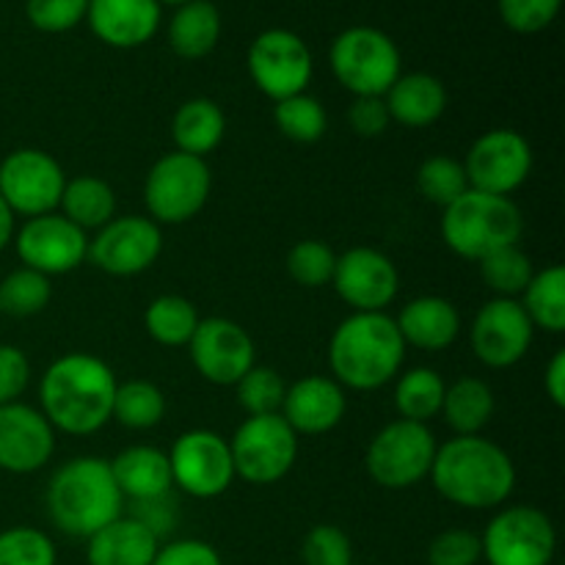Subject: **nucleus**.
Wrapping results in <instances>:
<instances>
[{
  "mask_svg": "<svg viewBox=\"0 0 565 565\" xmlns=\"http://www.w3.org/2000/svg\"><path fill=\"white\" fill-rule=\"evenodd\" d=\"M125 511V497L110 475V463L97 456L70 458L55 469L47 486L50 522L70 539H92Z\"/></svg>",
  "mask_w": 565,
  "mask_h": 565,
  "instance_id": "20e7f679",
  "label": "nucleus"
},
{
  "mask_svg": "<svg viewBox=\"0 0 565 565\" xmlns=\"http://www.w3.org/2000/svg\"><path fill=\"white\" fill-rule=\"evenodd\" d=\"M489 565H550L557 550L552 519L533 505H513L497 513L480 535Z\"/></svg>",
  "mask_w": 565,
  "mask_h": 565,
  "instance_id": "9d476101",
  "label": "nucleus"
},
{
  "mask_svg": "<svg viewBox=\"0 0 565 565\" xmlns=\"http://www.w3.org/2000/svg\"><path fill=\"white\" fill-rule=\"evenodd\" d=\"M331 70L356 97H384L401 77V53L386 33L351 28L331 44Z\"/></svg>",
  "mask_w": 565,
  "mask_h": 565,
  "instance_id": "6e6552de",
  "label": "nucleus"
},
{
  "mask_svg": "<svg viewBox=\"0 0 565 565\" xmlns=\"http://www.w3.org/2000/svg\"><path fill=\"white\" fill-rule=\"evenodd\" d=\"M28 20L44 33H61L75 28L86 17L88 0H28Z\"/></svg>",
  "mask_w": 565,
  "mask_h": 565,
  "instance_id": "c03bdc74",
  "label": "nucleus"
},
{
  "mask_svg": "<svg viewBox=\"0 0 565 565\" xmlns=\"http://www.w3.org/2000/svg\"><path fill=\"white\" fill-rule=\"evenodd\" d=\"M436 439L428 425L395 419L373 436L367 447V472L381 489L403 491L423 483L436 458Z\"/></svg>",
  "mask_w": 565,
  "mask_h": 565,
  "instance_id": "0eeeda50",
  "label": "nucleus"
},
{
  "mask_svg": "<svg viewBox=\"0 0 565 565\" xmlns=\"http://www.w3.org/2000/svg\"><path fill=\"white\" fill-rule=\"evenodd\" d=\"M248 72L259 92L274 103L307 92L312 81V53L292 31H265L248 47Z\"/></svg>",
  "mask_w": 565,
  "mask_h": 565,
  "instance_id": "4468645a",
  "label": "nucleus"
},
{
  "mask_svg": "<svg viewBox=\"0 0 565 565\" xmlns=\"http://www.w3.org/2000/svg\"><path fill=\"white\" fill-rule=\"evenodd\" d=\"M114 370L92 353H66L42 375L39 401L53 428L70 436H92L110 423L116 395Z\"/></svg>",
  "mask_w": 565,
  "mask_h": 565,
  "instance_id": "f257e3e1",
  "label": "nucleus"
},
{
  "mask_svg": "<svg viewBox=\"0 0 565 565\" xmlns=\"http://www.w3.org/2000/svg\"><path fill=\"white\" fill-rule=\"evenodd\" d=\"M130 519H136L138 524L149 530L158 541H163L166 535L174 533L177 527V500L169 494L152 497V500H138L130 502Z\"/></svg>",
  "mask_w": 565,
  "mask_h": 565,
  "instance_id": "49530a36",
  "label": "nucleus"
},
{
  "mask_svg": "<svg viewBox=\"0 0 565 565\" xmlns=\"http://www.w3.org/2000/svg\"><path fill=\"white\" fill-rule=\"evenodd\" d=\"M88 565H152L160 541L136 519L119 516L86 539Z\"/></svg>",
  "mask_w": 565,
  "mask_h": 565,
  "instance_id": "a878e982",
  "label": "nucleus"
},
{
  "mask_svg": "<svg viewBox=\"0 0 565 565\" xmlns=\"http://www.w3.org/2000/svg\"><path fill=\"white\" fill-rule=\"evenodd\" d=\"M463 171L472 191L511 196L516 188L527 182L533 171V149L522 132L511 127H497L472 143Z\"/></svg>",
  "mask_w": 565,
  "mask_h": 565,
  "instance_id": "ddd939ff",
  "label": "nucleus"
},
{
  "mask_svg": "<svg viewBox=\"0 0 565 565\" xmlns=\"http://www.w3.org/2000/svg\"><path fill=\"white\" fill-rule=\"evenodd\" d=\"M226 132V116L213 99H188L177 108L171 119V138L177 143V152L193 154V158H207Z\"/></svg>",
  "mask_w": 565,
  "mask_h": 565,
  "instance_id": "bb28decb",
  "label": "nucleus"
},
{
  "mask_svg": "<svg viewBox=\"0 0 565 565\" xmlns=\"http://www.w3.org/2000/svg\"><path fill=\"white\" fill-rule=\"evenodd\" d=\"M199 320L196 307L182 296H158L143 315L149 337L166 348L188 345Z\"/></svg>",
  "mask_w": 565,
  "mask_h": 565,
  "instance_id": "473e14b6",
  "label": "nucleus"
},
{
  "mask_svg": "<svg viewBox=\"0 0 565 565\" xmlns=\"http://www.w3.org/2000/svg\"><path fill=\"white\" fill-rule=\"evenodd\" d=\"M171 480L180 491L196 500L221 497L235 480L230 441L215 430H188L169 452Z\"/></svg>",
  "mask_w": 565,
  "mask_h": 565,
  "instance_id": "f8f14e48",
  "label": "nucleus"
},
{
  "mask_svg": "<svg viewBox=\"0 0 565 565\" xmlns=\"http://www.w3.org/2000/svg\"><path fill=\"white\" fill-rule=\"evenodd\" d=\"M31 384V362L17 345H0V406L17 403Z\"/></svg>",
  "mask_w": 565,
  "mask_h": 565,
  "instance_id": "de8ad7c7",
  "label": "nucleus"
},
{
  "mask_svg": "<svg viewBox=\"0 0 565 565\" xmlns=\"http://www.w3.org/2000/svg\"><path fill=\"white\" fill-rule=\"evenodd\" d=\"M163 252V232L152 218L121 215L110 218L94 241H88L86 257L110 276H136L158 263Z\"/></svg>",
  "mask_w": 565,
  "mask_h": 565,
  "instance_id": "2eb2a0df",
  "label": "nucleus"
},
{
  "mask_svg": "<svg viewBox=\"0 0 565 565\" xmlns=\"http://www.w3.org/2000/svg\"><path fill=\"white\" fill-rule=\"evenodd\" d=\"M337 296L353 307V312H384L397 296L401 276L395 263L379 248L356 246L337 257L334 268Z\"/></svg>",
  "mask_w": 565,
  "mask_h": 565,
  "instance_id": "6ab92c4d",
  "label": "nucleus"
},
{
  "mask_svg": "<svg viewBox=\"0 0 565 565\" xmlns=\"http://www.w3.org/2000/svg\"><path fill=\"white\" fill-rule=\"evenodd\" d=\"M406 342L386 312H353L337 326L329 345L334 381L345 390L373 392L397 379Z\"/></svg>",
  "mask_w": 565,
  "mask_h": 565,
  "instance_id": "7ed1b4c3",
  "label": "nucleus"
},
{
  "mask_svg": "<svg viewBox=\"0 0 565 565\" xmlns=\"http://www.w3.org/2000/svg\"><path fill=\"white\" fill-rule=\"evenodd\" d=\"M237 401L246 408L248 417H263V414H279L285 403V381L274 367L254 364L246 375L235 384Z\"/></svg>",
  "mask_w": 565,
  "mask_h": 565,
  "instance_id": "58836bf2",
  "label": "nucleus"
},
{
  "mask_svg": "<svg viewBox=\"0 0 565 565\" xmlns=\"http://www.w3.org/2000/svg\"><path fill=\"white\" fill-rule=\"evenodd\" d=\"M14 246L22 268L39 270L44 276H61L75 270L86 259L88 237L81 226L61 213H47L28 218L14 235Z\"/></svg>",
  "mask_w": 565,
  "mask_h": 565,
  "instance_id": "a211bd4d",
  "label": "nucleus"
},
{
  "mask_svg": "<svg viewBox=\"0 0 565 565\" xmlns=\"http://www.w3.org/2000/svg\"><path fill=\"white\" fill-rule=\"evenodd\" d=\"M163 417L166 395L152 381L136 379L116 386L114 414H110V419H116V423L130 430H149L163 423Z\"/></svg>",
  "mask_w": 565,
  "mask_h": 565,
  "instance_id": "72a5a7b5",
  "label": "nucleus"
},
{
  "mask_svg": "<svg viewBox=\"0 0 565 565\" xmlns=\"http://www.w3.org/2000/svg\"><path fill=\"white\" fill-rule=\"evenodd\" d=\"M152 565H224V561L207 541L180 539L160 544Z\"/></svg>",
  "mask_w": 565,
  "mask_h": 565,
  "instance_id": "09e8293b",
  "label": "nucleus"
},
{
  "mask_svg": "<svg viewBox=\"0 0 565 565\" xmlns=\"http://www.w3.org/2000/svg\"><path fill=\"white\" fill-rule=\"evenodd\" d=\"M188 348L196 373L215 386H235L257 364L254 340L230 318L199 320Z\"/></svg>",
  "mask_w": 565,
  "mask_h": 565,
  "instance_id": "dca6fc26",
  "label": "nucleus"
},
{
  "mask_svg": "<svg viewBox=\"0 0 565 565\" xmlns=\"http://www.w3.org/2000/svg\"><path fill=\"white\" fill-rule=\"evenodd\" d=\"M58 207L61 215L81 226L83 232L103 230L110 218H116V193L99 177L83 174L66 182Z\"/></svg>",
  "mask_w": 565,
  "mask_h": 565,
  "instance_id": "c756f323",
  "label": "nucleus"
},
{
  "mask_svg": "<svg viewBox=\"0 0 565 565\" xmlns=\"http://www.w3.org/2000/svg\"><path fill=\"white\" fill-rule=\"evenodd\" d=\"M561 0H500V14L519 33H539L557 17Z\"/></svg>",
  "mask_w": 565,
  "mask_h": 565,
  "instance_id": "a18cd8bd",
  "label": "nucleus"
},
{
  "mask_svg": "<svg viewBox=\"0 0 565 565\" xmlns=\"http://www.w3.org/2000/svg\"><path fill=\"white\" fill-rule=\"evenodd\" d=\"M494 392L480 379H458L445 390L441 414L456 436H478L494 417Z\"/></svg>",
  "mask_w": 565,
  "mask_h": 565,
  "instance_id": "cd10ccee",
  "label": "nucleus"
},
{
  "mask_svg": "<svg viewBox=\"0 0 565 565\" xmlns=\"http://www.w3.org/2000/svg\"><path fill=\"white\" fill-rule=\"evenodd\" d=\"M221 17L207 0H191L177 9L169 25V42L182 58H204L218 44Z\"/></svg>",
  "mask_w": 565,
  "mask_h": 565,
  "instance_id": "c85d7f7f",
  "label": "nucleus"
},
{
  "mask_svg": "<svg viewBox=\"0 0 565 565\" xmlns=\"http://www.w3.org/2000/svg\"><path fill=\"white\" fill-rule=\"evenodd\" d=\"M522 232V210L511 196H494L472 188L445 207L441 215V237L447 248L475 263L497 248L516 246Z\"/></svg>",
  "mask_w": 565,
  "mask_h": 565,
  "instance_id": "39448f33",
  "label": "nucleus"
},
{
  "mask_svg": "<svg viewBox=\"0 0 565 565\" xmlns=\"http://www.w3.org/2000/svg\"><path fill=\"white\" fill-rule=\"evenodd\" d=\"M447 384L441 375L430 367H414L397 379L395 386V406L401 419L408 423H423L441 414V401H445Z\"/></svg>",
  "mask_w": 565,
  "mask_h": 565,
  "instance_id": "2f4dec72",
  "label": "nucleus"
},
{
  "mask_svg": "<svg viewBox=\"0 0 565 565\" xmlns=\"http://www.w3.org/2000/svg\"><path fill=\"white\" fill-rule=\"evenodd\" d=\"M430 478L447 502L467 511L500 508L516 489V467L511 456L480 434L456 436L436 447Z\"/></svg>",
  "mask_w": 565,
  "mask_h": 565,
  "instance_id": "f03ea898",
  "label": "nucleus"
},
{
  "mask_svg": "<svg viewBox=\"0 0 565 565\" xmlns=\"http://www.w3.org/2000/svg\"><path fill=\"white\" fill-rule=\"evenodd\" d=\"M417 188L430 204H439L445 210L469 191V180L463 163H458L456 158H447V154H436L419 166Z\"/></svg>",
  "mask_w": 565,
  "mask_h": 565,
  "instance_id": "4c0bfd02",
  "label": "nucleus"
},
{
  "mask_svg": "<svg viewBox=\"0 0 565 565\" xmlns=\"http://www.w3.org/2000/svg\"><path fill=\"white\" fill-rule=\"evenodd\" d=\"M353 132L364 138H375L390 127V110H386L384 97H356L351 110H348Z\"/></svg>",
  "mask_w": 565,
  "mask_h": 565,
  "instance_id": "8fccbe9b",
  "label": "nucleus"
},
{
  "mask_svg": "<svg viewBox=\"0 0 565 565\" xmlns=\"http://www.w3.org/2000/svg\"><path fill=\"white\" fill-rule=\"evenodd\" d=\"M535 326L516 298H491L475 315L469 342L486 367H513L533 345Z\"/></svg>",
  "mask_w": 565,
  "mask_h": 565,
  "instance_id": "f3484780",
  "label": "nucleus"
},
{
  "mask_svg": "<svg viewBox=\"0 0 565 565\" xmlns=\"http://www.w3.org/2000/svg\"><path fill=\"white\" fill-rule=\"evenodd\" d=\"M345 390L326 375H307L287 386L281 417L298 436H320L334 430L345 417Z\"/></svg>",
  "mask_w": 565,
  "mask_h": 565,
  "instance_id": "412c9836",
  "label": "nucleus"
},
{
  "mask_svg": "<svg viewBox=\"0 0 565 565\" xmlns=\"http://www.w3.org/2000/svg\"><path fill=\"white\" fill-rule=\"evenodd\" d=\"M92 31L110 47H138L160 25L158 0H88Z\"/></svg>",
  "mask_w": 565,
  "mask_h": 565,
  "instance_id": "4be33fe9",
  "label": "nucleus"
},
{
  "mask_svg": "<svg viewBox=\"0 0 565 565\" xmlns=\"http://www.w3.org/2000/svg\"><path fill=\"white\" fill-rule=\"evenodd\" d=\"M546 395L557 408H565V351H557L546 367Z\"/></svg>",
  "mask_w": 565,
  "mask_h": 565,
  "instance_id": "3c124183",
  "label": "nucleus"
},
{
  "mask_svg": "<svg viewBox=\"0 0 565 565\" xmlns=\"http://www.w3.org/2000/svg\"><path fill=\"white\" fill-rule=\"evenodd\" d=\"M55 428L39 408L25 403L0 406V469L31 475L53 458Z\"/></svg>",
  "mask_w": 565,
  "mask_h": 565,
  "instance_id": "aec40b11",
  "label": "nucleus"
},
{
  "mask_svg": "<svg viewBox=\"0 0 565 565\" xmlns=\"http://www.w3.org/2000/svg\"><path fill=\"white\" fill-rule=\"evenodd\" d=\"M53 298L50 276L31 268H17L0 281V312L11 318H31L39 315Z\"/></svg>",
  "mask_w": 565,
  "mask_h": 565,
  "instance_id": "f704fd0d",
  "label": "nucleus"
},
{
  "mask_svg": "<svg viewBox=\"0 0 565 565\" xmlns=\"http://www.w3.org/2000/svg\"><path fill=\"white\" fill-rule=\"evenodd\" d=\"M108 463L121 497L130 502L152 500V497H163L174 489L169 456L158 447H127Z\"/></svg>",
  "mask_w": 565,
  "mask_h": 565,
  "instance_id": "393cba45",
  "label": "nucleus"
},
{
  "mask_svg": "<svg viewBox=\"0 0 565 565\" xmlns=\"http://www.w3.org/2000/svg\"><path fill=\"white\" fill-rule=\"evenodd\" d=\"M235 478L252 486L279 483L298 458V434L281 414L248 417L230 441Z\"/></svg>",
  "mask_w": 565,
  "mask_h": 565,
  "instance_id": "1a4fd4ad",
  "label": "nucleus"
},
{
  "mask_svg": "<svg viewBox=\"0 0 565 565\" xmlns=\"http://www.w3.org/2000/svg\"><path fill=\"white\" fill-rule=\"evenodd\" d=\"M0 565H58V552L42 530L9 527L0 533Z\"/></svg>",
  "mask_w": 565,
  "mask_h": 565,
  "instance_id": "ea45409f",
  "label": "nucleus"
},
{
  "mask_svg": "<svg viewBox=\"0 0 565 565\" xmlns=\"http://www.w3.org/2000/svg\"><path fill=\"white\" fill-rule=\"evenodd\" d=\"M480 561V535L472 530H445L428 546V565H478Z\"/></svg>",
  "mask_w": 565,
  "mask_h": 565,
  "instance_id": "37998d69",
  "label": "nucleus"
},
{
  "mask_svg": "<svg viewBox=\"0 0 565 565\" xmlns=\"http://www.w3.org/2000/svg\"><path fill=\"white\" fill-rule=\"evenodd\" d=\"M163 3H180L182 6V3H191V0H163Z\"/></svg>",
  "mask_w": 565,
  "mask_h": 565,
  "instance_id": "864d4df0",
  "label": "nucleus"
},
{
  "mask_svg": "<svg viewBox=\"0 0 565 565\" xmlns=\"http://www.w3.org/2000/svg\"><path fill=\"white\" fill-rule=\"evenodd\" d=\"M384 103L392 121L412 127V130H423L441 119L447 108V92L439 77L428 75V72H412L392 83L390 92L384 94Z\"/></svg>",
  "mask_w": 565,
  "mask_h": 565,
  "instance_id": "b1692460",
  "label": "nucleus"
},
{
  "mask_svg": "<svg viewBox=\"0 0 565 565\" xmlns=\"http://www.w3.org/2000/svg\"><path fill=\"white\" fill-rule=\"evenodd\" d=\"M395 323L406 348L412 345L419 351H447L461 334V315L439 296L414 298L403 307Z\"/></svg>",
  "mask_w": 565,
  "mask_h": 565,
  "instance_id": "5701e85b",
  "label": "nucleus"
},
{
  "mask_svg": "<svg viewBox=\"0 0 565 565\" xmlns=\"http://www.w3.org/2000/svg\"><path fill=\"white\" fill-rule=\"evenodd\" d=\"M213 174L204 158L169 152L149 169L143 202L154 224H185L196 218L210 199Z\"/></svg>",
  "mask_w": 565,
  "mask_h": 565,
  "instance_id": "423d86ee",
  "label": "nucleus"
},
{
  "mask_svg": "<svg viewBox=\"0 0 565 565\" xmlns=\"http://www.w3.org/2000/svg\"><path fill=\"white\" fill-rule=\"evenodd\" d=\"M337 268V254L323 241H301L287 254V270L292 281L309 290L331 285Z\"/></svg>",
  "mask_w": 565,
  "mask_h": 565,
  "instance_id": "a19ab883",
  "label": "nucleus"
},
{
  "mask_svg": "<svg viewBox=\"0 0 565 565\" xmlns=\"http://www.w3.org/2000/svg\"><path fill=\"white\" fill-rule=\"evenodd\" d=\"M64 185L61 163L42 149H14L0 163V196L14 215L36 218L55 213Z\"/></svg>",
  "mask_w": 565,
  "mask_h": 565,
  "instance_id": "9b49d317",
  "label": "nucleus"
},
{
  "mask_svg": "<svg viewBox=\"0 0 565 565\" xmlns=\"http://www.w3.org/2000/svg\"><path fill=\"white\" fill-rule=\"evenodd\" d=\"M533 263L527 254L516 246L497 248L480 259V276L489 285V290L497 292V298H516L522 296L524 287L533 279Z\"/></svg>",
  "mask_w": 565,
  "mask_h": 565,
  "instance_id": "c9c22d12",
  "label": "nucleus"
},
{
  "mask_svg": "<svg viewBox=\"0 0 565 565\" xmlns=\"http://www.w3.org/2000/svg\"><path fill=\"white\" fill-rule=\"evenodd\" d=\"M11 241H14V213H11V207L3 202V196H0V252H3Z\"/></svg>",
  "mask_w": 565,
  "mask_h": 565,
  "instance_id": "603ef678",
  "label": "nucleus"
},
{
  "mask_svg": "<svg viewBox=\"0 0 565 565\" xmlns=\"http://www.w3.org/2000/svg\"><path fill=\"white\" fill-rule=\"evenodd\" d=\"M274 121L279 127V132L285 138L296 143H315L323 138L326 125V108L315 97H309L307 92L296 94V97H287L276 103Z\"/></svg>",
  "mask_w": 565,
  "mask_h": 565,
  "instance_id": "e433bc0d",
  "label": "nucleus"
},
{
  "mask_svg": "<svg viewBox=\"0 0 565 565\" xmlns=\"http://www.w3.org/2000/svg\"><path fill=\"white\" fill-rule=\"evenodd\" d=\"M533 320V326L550 331V334H563L565 331V268L563 265H550V268L533 274L530 285L524 287L522 301H519Z\"/></svg>",
  "mask_w": 565,
  "mask_h": 565,
  "instance_id": "7c9ffc66",
  "label": "nucleus"
},
{
  "mask_svg": "<svg viewBox=\"0 0 565 565\" xmlns=\"http://www.w3.org/2000/svg\"><path fill=\"white\" fill-rule=\"evenodd\" d=\"M303 565H353L351 539L334 524H318L301 546Z\"/></svg>",
  "mask_w": 565,
  "mask_h": 565,
  "instance_id": "79ce46f5",
  "label": "nucleus"
}]
</instances>
